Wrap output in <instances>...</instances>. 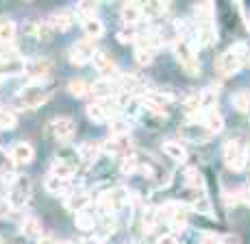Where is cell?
Here are the masks:
<instances>
[{"label": "cell", "instance_id": "obj_1", "mask_svg": "<svg viewBox=\"0 0 250 244\" xmlns=\"http://www.w3.org/2000/svg\"><path fill=\"white\" fill-rule=\"evenodd\" d=\"M52 96L50 83H28L24 85L13 98V105L18 109H37Z\"/></svg>", "mask_w": 250, "mask_h": 244}, {"label": "cell", "instance_id": "obj_2", "mask_svg": "<svg viewBox=\"0 0 250 244\" xmlns=\"http://www.w3.org/2000/svg\"><path fill=\"white\" fill-rule=\"evenodd\" d=\"M246 57H248V46L246 44L230 46V48L224 52V55L220 57V61H218L220 74L230 76V74L239 72V70H242V66H244V61H246Z\"/></svg>", "mask_w": 250, "mask_h": 244}, {"label": "cell", "instance_id": "obj_3", "mask_svg": "<svg viewBox=\"0 0 250 244\" xmlns=\"http://www.w3.org/2000/svg\"><path fill=\"white\" fill-rule=\"evenodd\" d=\"M172 48H174L176 59L183 64V68H185L187 74H189V76L198 74L200 64H198V59H196V52H194V48H191V44H189V40H187V37H176L174 44H172Z\"/></svg>", "mask_w": 250, "mask_h": 244}, {"label": "cell", "instance_id": "obj_4", "mask_svg": "<svg viewBox=\"0 0 250 244\" xmlns=\"http://www.w3.org/2000/svg\"><path fill=\"white\" fill-rule=\"evenodd\" d=\"M74 133H76V124L72 118L59 116V118H52V120L46 124V135L57 142H70L72 137H74Z\"/></svg>", "mask_w": 250, "mask_h": 244}, {"label": "cell", "instance_id": "obj_5", "mask_svg": "<svg viewBox=\"0 0 250 244\" xmlns=\"http://www.w3.org/2000/svg\"><path fill=\"white\" fill-rule=\"evenodd\" d=\"M120 105L115 98H103V100H94L91 105H87V116L94 122H104L111 120V118L118 116Z\"/></svg>", "mask_w": 250, "mask_h": 244}, {"label": "cell", "instance_id": "obj_6", "mask_svg": "<svg viewBox=\"0 0 250 244\" xmlns=\"http://www.w3.org/2000/svg\"><path fill=\"white\" fill-rule=\"evenodd\" d=\"M246 159H248L246 146L239 140H229L227 144H224V164H227L230 170H242L244 166H246Z\"/></svg>", "mask_w": 250, "mask_h": 244}, {"label": "cell", "instance_id": "obj_7", "mask_svg": "<svg viewBox=\"0 0 250 244\" xmlns=\"http://www.w3.org/2000/svg\"><path fill=\"white\" fill-rule=\"evenodd\" d=\"M128 199H131V196H128L126 188H115V190H109V192L100 194L98 207H100V212H103V216H113L115 209Z\"/></svg>", "mask_w": 250, "mask_h": 244}, {"label": "cell", "instance_id": "obj_8", "mask_svg": "<svg viewBox=\"0 0 250 244\" xmlns=\"http://www.w3.org/2000/svg\"><path fill=\"white\" fill-rule=\"evenodd\" d=\"M159 216L166 218L170 227H174V231H183L187 224V207L183 203H166L159 209Z\"/></svg>", "mask_w": 250, "mask_h": 244}, {"label": "cell", "instance_id": "obj_9", "mask_svg": "<svg viewBox=\"0 0 250 244\" xmlns=\"http://www.w3.org/2000/svg\"><path fill=\"white\" fill-rule=\"evenodd\" d=\"M31 196V181L26 177H18L11 183V192H9V205L11 207H24Z\"/></svg>", "mask_w": 250, "mask_h": 244}, {"label": "cell", "instance_id": "obj_10", "mask_svg": "<svg viewBox=\"0 0 250 244\" xmlns=\"http://www.w3.org/2000/svg\"><path fill=\"white\" fill-rule=\"evenodd\" d=\"M94 55H96V46L91 40L76 42V44L70 48V61L74 66H85L87 61L94 59Z\"/></svg>", "mask_w": 250, "mask_h": 244}, {"label": "cell", "instance_id": "obj_11", "mask_svg": "<svg viewBox=\"0 0 250 244\" xmlns=\"http://www.w3.org/2000/svg\"><path fill=\"white\" fill-rule=\"evenodd\" d=\"M50 70H52V64L46 59H37L26 64V74L31 83H46V79L50 76Z\"/></svg>", "mask_w": 250, "mask_h": 244}, {"label": "cell", "instance_id": "obj_12", "mask_svg": "<svg viewBox=\"0 0 250 244\" xmlns=\"http://www.w3.org/2000/svg\"><path fill=\"white\" fill-rule=\"evenodd\" d=\"M89 203H91V196H89V192H85V190H76V192H70L65 196V209L72 214L85 212V209L89 207Z\"/></svg>", "mask_w": 250, "mask_h": 244}, {"label": "cell", "instance_id": "obj_13", "mask_svg": "<svg viewBox=\"0 0 250 244\" xmlns=\"http://www.w3.org/2000/svg\"><path fill=\"white\" fill-rule=\"evenodd\" d=\"M94 66H96V70L103 74V79H113L115 70H118V68H115V59L109 55L107 50H96Z\"/></svg>", "mask_w": 250, "mask_h": 244}, {"label": "cell", "instance_id": "obj_14", "mask_svg": "<svg viewBox=\"0 0 250 244\" xmlns=\"http://www.w3.org/2000/svg\"><path fill=\"white\" fill-rule=\"evenodd\" d=\"M89 92L96 96V100L103 98H113L118 94V88H115V79H98L94 85L89 88Z\"/></svg>", "mask_w": 250, "mask_h": 244}, {"label": "cell", "instance_id": "obj_15", "mask_svg": "<svg viewBox=\"0 0 250 244\" xmlns=\"http://www.w3.org/2000/svg\"><path fill=\"white\" fill-rule=\"evenodd\" d=\"M33 157H35V148H33V144H28V142H18L11 151V159L20 166L31 164Z\"/></svg>", "mask_w": 250, "mask_h": 244}, {"label": "cell", "instance_id": "obj_16", "mask_svg": "<svg viewBox=\"0 0 250 244\" xmlns=\"http://www.w3.org/2000/svg\"><path fill=\"white\" fill-rule=\"evenodd\" d=\"M181 133L187 137V140L196 142V144H200V142H209V137H211V133L207 131L203 124H198V122H189L187 127L181 129Z\"/></svg>", "mask_w": 250, "mask_h": 244}, {"label": "cell", "instance_id": "obj_17", "mask_svg": "<svg viewBox=\"0 0 250 244\" xmlns=\"http://www.w3.org/2000/svg\"><path fill=\"white\" fill-rule=\"evenodd\" d=\"M183 113H185V116L189 118L191 122H196L200 113H205V111H203V98H200V94H191V96L185 98V105H183Z\"/></svg>", "mask_w": 250, "mask_h": 244}, {"label": "cell", "instance_id": "obj_18", "mask_svg": "<svg viewBox=\"0 0 250 244\" xmlns=\"http://www.w3.org/2000/svg\"><path fill=\"white\" fill-rule=\"evenodd\" d=\"M74 22L70 11H55L50 18H48V28L50 31H68Z\"/></svg>", "mask_w": 250, "mask_h": 244}, {"label": "cell", "instance_id": "obj_19", "mask_svg": "<svg viewBox=\"0 0 250 244\" xmlns=\"http://www.w3.org/2000/svg\"><path fill=\"white\" fill-rule=\"evenodd\" d=\"M100 153H103L100 151V144H96V142H83V144L76 148L79 161H83V164H94Z\"/></svg>", "mask_w": 250, "mask_h": 244}, {"label": "cell", "instance_id": "obj_20", "mask_svg": "<svg viewBox=\"0 0 250 244\" xmlns=\"http://www.w3.org/2000/svg\"><path fill=\"white\" fill-rule=\"evenodd\" d=\"M196 26H198V42L203 46H209L215 42V26L213 20H196Z\"/></svg>", "mask_w": 250, "mask_h": 244}, {"label": "cell", "instance_id": "obj_21", "mask_svg": "<svg viewBox=\"0 0 250 244\" xmlns=\"http://www.w3.org/2000/svg\"><path fill=\"white\" fill-rule=\"evenodd\" d=\"M203 127L207 129L209 133H220L224 129V120H222V113L218 109H207L205 111V120H203Z\"/></svg>", "mask_w": 250, "mask_h": 244}, {"label": "cell", "instance_id": "obj_22", "mask_svg": "<svg viewBox=\"0 0 250 244\" xmlns=\"http://www.w3.org/2000/svg\"><path fill=\"white\" fill-rule=\"evenodd\" d=\"M44 185H46V192H50L55 196H59V194H63V192H68L70 190V181L61 179V177H55V175H48Z\"/></svg>", "mask_w": 250, "mask_h": 244}, {"label": "cell", "instance_id": "obj_23", "mask_svg": "<svg viewBox=\"0 0 250 244\" xmlns=\"http://www.w3.org/2000/svg\"><path fill=\"white\" fill-rule=\"evenodd\" d=\"M163 153H166L170 159H174V161H185L187 159V148L181 144V142H176V140H170V142H163Z\"/></svg>", "mask_w": 250, "mask_h": 244}, {"label": "cell", "instance_id": "obj_24", "mask_svg": "<svg viewBox=\"0 0 250 244\" xmlns=\"http://www.w3.org/2000/svg\"><path fill=\"white\" fill-rule=\"evenodd\" d=\"M83 31L85 35H87V40H100L104 33V24L98 20V18H87V20H83Z\"/></svg>", "mask_w": 250, "mask_h": 244}, {"label": "cell", "instance_id": "obj_25", "mask_svg": "<svg viewBox=\"0 0 250 244\" xmlns=\"http://www.w3.org/2000/svg\"><path fill=\"white\" fill-rule=\"evenodd\" d=\"M122 18L126 24H135V22L144 20V11H142V4L137 2H126L122 7Z\"/></svg>", "mask_w": 250, "mask_h": 244}, {"label": "cell", "instance_id": "obj_26", "mask_svg": "<svg viewBox=\"0 0 250 244\" xmlns=\"http://www.w3.org/2000/svg\"><path fill=\"white\" fill-rule=\"evenodd\" d=\"M13 40H16V22L2 20V22H0V44H2V46H11Z\"/></svg>", "mask_w": 250, "mask_h": 244}, {"label": "cell", "instance_id": "obj_27", "mask_svg": "<svg viewBox=\"0 0 250 244\" xmlns=\"http://www.w3.org/2000/svg\"><path fill=\"white\" fill-rule=\"evenodd\" d=\"M131 120L128 118H124V116H115L111 118V133L115 137H126L128 135V131H131Z\"/></svg>", "mask_w": 250, "mask_h": 244}, {"label": "cell", "instance_id": "obj_28", "mask_svg": "<svg viewBox=\"0 0 250 244\" xmlns=\"http://www.w3.org/2000/svg\"><path fill=\"white\" fill-rule=\"evenodd\" d=\"M22 233L26 238H37L40 240L42 238V222L37 220L35 216H28V218H24V222H22Z\"/></svg>", "mask_w": 250, "mask_h": 244}, {"label": "cell", "instance_id": "obj_29", "mask_svg": "<svg viewBox=\"0 0 250 244\" xmlns=\"http://www.w3.org/2000/svg\"><path fill=\"white\" fill-rule=\"evenodd\" d=\"M128 148V142L126 137H111V140H107L104 144H100V151L103 153H109V155H115V153H122Z\"/></svg>", "mask_w": 250, "mask_h": 244}, {"label": "cell", "instance_id": "obj_30", "mask_svg": "<svg viewBox=\"0 0 250 244\" xmlns=\"http://www.w3.org/2000/svg\"><path fill=\"white\" fill-rule=\"evenodd\" d=\"M183 183H185L187 188H191V190H200L205 185V179L196 168H187L185 175H183Z\"/></svg>", "mask_w": 250, "mask_h": 244}, {"label": "cell", "instance_id": "obj_31", "mask_svg": "<svg viewBox=\"0 0 250 244\" xmlns=\"http://www.w3.org/2000/svg\"><path fill=\"white\" fill-rule=\"evenodd\" d=\"M142 11H144V18H146V16L159 18L161 13L170 11V4H166V2H148V4H142Z\"/></svg>", "mask_w": 250, "mask_h": 244}, {"label": "cell", "instance_id": "obj_32", "mask_svg": "<svg viewBox=\"0 0 250 244\" xmlns=\"http://www.w3.org/2000/svg\"><path fill=\"white\" fill-rule=\"evenodd\" d=\"M115 229H118V222H115V218H113V216H103V218H100V227H98L100 240H103V238L113 236Z\"/></svg>", "mask_w": 250, "mask_h": 244}, {"label": "cell", "instance_id": "obj_33", "mask_svg": "<svg viewBox=\"0 0 250 244\" xmlns=\"http://www.w3.org/2000/svg\"><path fill=\"white\" fill-rule=\"evenodd\" d=\"M159 209L157 207H148L146 212H144V218H142V224L146 231H152V229L157 227V222H159Z\"/></svg>", "mask_w": 250, "mask_h": 244}, {"label": "cell", "instance_id": "obj_34", "mask_svg": "<svg viewBox=\"0 0 250 244\" xmlns=\"http://www.w3.org/2000/svg\"><path fill=\"white\" fill-rule=\"evenodd\" d=\"M96 11H98L96 2H89V0H81V2L76 4V13H79L83 20H87V18H96Z\"/></svg>", "mask_w": 250, "mask_h": 244}, {"label": "cell", "instance_id": "obj_35", "mask_svg": "<svg viewBox=\"0 0 250 244\" xmlns=\"http://www.w3.org/2000/svg\"><path fill=\"white\" fill-rule=\"evenodd\" d=\"M76 227H79L81 231H91V229H96V218L87 212L76 214Z\"/></svg>", "mask_w": 250, "mask_h": 244}, {"label": "cell", "instance_id": "obj_36", "mask_svg": "<svg viewBox=\"0 0 250 244\" xmlns=\"http://www.w3.org/2000/svg\"><path fill=\"white\" fill-rule=\"evenodd\" d=\"M68 89H70L72 96H76V98H81V96H85V94H89V85H87V81H83V79L70 81Z\"/></svg>", "mask_w": 250, "mask_h": 244}, {"label": "cell", "instance_id": "obj_37", "mask_svg": "<svg viewBox=\"0 0 250 244\" xmlns=\"http://www.w3.org/2000/svg\"><path fill=\"white\" fill-rule=\"evenodd\" d=\"M50 175H55V177H61V179H68L72 181V175H74V170L70 168V166H65V164H61L59 159L52 164V168H50Z\"/></svg>", "mask_w": 250, "mask_h": 244}, {"label": "cell", "instance_id": "obj_38", "mask_svg": "<svg viewBox=\"0 0 250 244\" xmlns=\"http://www.w3.org/2000/svg\"><path fill=\"white\" fill-rule=\"evenodd\" d=\"M16 113L11 109H2L0 107V129H13L16 127Z\"/></svg>", "mask_w": 250, "mask_h": 244}, {"label": "cell", "instance_id": "obj_39", "mask_svg": "<svg viewBox=\"0 0 250 244\" xmlns=\"http://www.w3.org/2000/svg\"><path fill=\"white\" fill-rule=\"evenodd\" d=\"M233 107L237 109V111H248L250 109V96L246 92H239V94H235L233 96Z\"/></svg>", "mask_w": 250, "mask_h": 244}, {"label": "cell", "instance_id": "obj_40", "mask_svg": "<svg viewBox=\"0 0 250 244\" xmlns=\"http://www.w3.org/2000/svg\"><path fill=\"white\" fill-rule=\"evenodd\" d=\"M135 170H139V161H137V157L126 155V157L122 159V172H124V175H133Z\"/></svg>", "mask_w": 250, "mask_h": 244}, {"label": "cell", "instance_id": "obj_41", "mask_svg": "<svg viewBox=\"0 0 250 244\" xmlns=\"http://www.w3.org/2000/svg\"><path fill=\"white\" fill-rule=\"evenodd\" d=\"M194 209H198V212H211V203L205 192H198V196L194 199Z\"/></svg>", "mask_w": 250, "mask_h": 244}, {"label": "cell", "instance_id": "obj_42", "mask_svg": "<svg viewBox=\"0 0 250 244\" xmlns=\"http://www.w3.org/2000/svg\"><path fill=\"white\" fill-rule=\"evenodd\" d=\"M152 57H155V52L152 50H144V48H135V61L139 66H148L152 61Z\"/></svg>", "mask_w": 250, "mask_h": 244}, {"label": "cell", "instance_id": "obj_43", "mask_svg": "<svg viewBox=\"0 0 250 244\" xmlns=\"http://www.w3.org/2000/svg\"><path fill=\"white\" fill-rule=\"evenodd\" d=\"M135 37H137V33L133 31V26H126V28H122V31H118V40L124 42V44H128V42H135Z\"/></svg>", "mask_w": 250, "mask_h": 244}, {"label": "cell", "instance_id": "obj_44", "mask_svg": "<svg viewBox=\"0 0 250 244\" xmlns=\"http://www.w3.org/2000/svg\"><path fill=\"white\" fill-rule=\"evenodd\" d=\"M157 244H179V238H176V233H163V236H159V240H157Z\"/></svg>", "mask_w": 250, "mask_h": 244}, {"label": "cell", "instance_id": "obj_45", "mask_svg": "<svg viewBox=\"0 0 250 244\" xmlns=\"http://www.w3.org/2000/svg\"><path fill=\"white\" fill-rule=\"evenodd\" d=\"M200 244H220V236H215V233H203L200 236Z\"/></svg>", "mask_w": 250, "mask_h": 244}, {"label": "cell", "instance_id": "obj_46", "mask_svg": "<svg viewBox=\"0 0 250 244\" xmlns=\"http://www.w3.org/2000/svg\"><path fill=\"white\" fill-rule=\"evenodd\" d=\"M220 244H239V240L235 236H224V238H220Z\"/></svg>", "mask_w": 250, "mask_h": 244}, {"label": "cell", "instance_id": "obj_47", "mask_svg": "<svg viewBox=\"0 0 250 244\" xmlns=\"http://www.w3.org/2000/svg\"><path fill=\"white\" fill-rule=\"evenodd\" d=\"M81 244H103V242H100V238H87V240H83Z\"/></svg>", "mask_w": 250, "mask_h": 244}, {"label": "cell", "instance_id": "obj_48", "mask_svg": "<svg viewBox=\"0 0 250 244\" xmlns=\"http://www.w3.org/2000/svg\"><path fill=\"white\" fill-rule=\"evenodd\" d=\"M40 244H57V242L52 240V238H48V236H46V238L42 236V238H40Z\"/></svg>", "mask_w": 250, "mask_h": 244}, {"label": "cell", "instance_id": "obj_49", "mask_svg": "<svg viewBox=\"0 0 250 244\" xmlns=\"http://www.w3.org/2000/svg\"><path fill=\"white\" fill-rule=\"evenodd\" d=\"M2 79H7V76H4V72H2V66H0V81Z\"/></svg>", "mask_w": 250, "mask_h": 244}, {"label": "cell", "instance_id": "obj_50", "mask_svg": "<svg viewBox=\"0 0 250 244\" xmlns=\"http://www.w3.org/2000/svg\"><path fill=\"white\" fill-rule=\"evenodd\" d=\"M61 244H76V242H61Z\"/></svg>", "mask_w": 250, "mask_h": 244}, {"label": "cell", "instance_id": "obj_51", "mask_svg": "<svg viewBox=\"0 0 250 244\" xmlns=\"http://www.w3.org/2000/svg\"><path fill=\"white\" fill-rule=\"evenodd\" d=\"M126 244H139V242H126Z\"/></svg>", "mask_w": 250, "mask_h": 244}, {"label": "cell", "instance_id": "obj_52", "mask_svg": "<svg viewBox=\"0 0 250 244\" xmlns=\"http://www.w3.org/2000/svg\"><path fill=\"white\" fill-rule=\"evenodd\" d=\"M0 244H4V240H2V238H0Z\"/></svg>", "mask_w": 250, "mask_h": 244}]
</instances>
